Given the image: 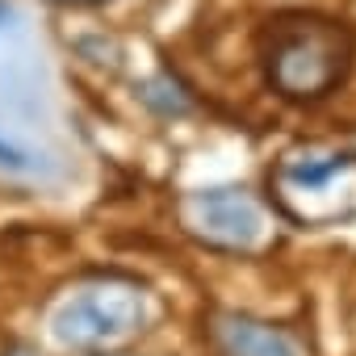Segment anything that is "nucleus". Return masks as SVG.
I'll return each instance as SVG.
<instances>
[{
  "mask_svg": "<svg viewBox=\"0 0 356 356\" xmlns=\"http://www.w3.org/2000/svg\"><path fill=\"white\" fill-rule=\"evenodd\" d=\"M210 339L222 356H310V343L298 331L273 327L235 310H218L210 318Z\"/></svg>",
  "mask_w": 356,
  "mask_h": 356,
  "instance_id": "obj_5",
  "label": "nucleus"
},
{
  "mask_svg": "<svg viewBox=\"0 0 356 356\" xmlns=\"http://www.w3.org/2000/svg\"><path fill=\"white\" fill-rule=\"evenodd\" d=\"M5 356H38V352H34V348H22V343H17V348H9Z\"/></svg>",
  "mask_w": 356,
  "mask_h": 356,
  "instance_id": "obj_7",
  "label": "nucleus"
},
{
  "mask_svg": "<svg viewBox=\"0 0 356 356\" xmlns=\"http://www.w3.org/2000/svg\"><path fill=\"white\" fill-rule=\"evenodd\" d=\"M59 5H101V0H59Z\"/></svg>",
  "mask_w": 356,
  "mask_h": 356,
  "instance_id": "obj_8",
  "label": "nucleus"
},
{
  "mask_svg": "<svg viewBox=\"0 0 356 356\" xmlns=\"http://www.w3.org/2000/svg\"><path fill=\"white\" fill-rule=\"evenodd\" d=\"M348 59H352V38L323 17L277 22L268 34V55H264L273 88L293 101L327 97L343 80Z\"/></svg>",
  "mask_w": 356,
  "mask_h": 356,
  "instance_id": "obj_1",
  "label": "nucleus"
},
{
  "mask_svg": "<svg viewBox=\"0 0 356 356\" xmlns=\"http://www.w3.org/2000/svg\"><path fill=\"white\" fill-rule=\"evenodd\" d=\"M273 193L298 222H331L356 214V155L306 151L289 155L273 172Z\"/></svg>",
  "mask_w": 356,
  "mask_h": 356,
  "instance_id": "obj_3",
  "label": "nucleus"
},
{
  "mask_svg": "<svg viewBox=\"0 0 356 356\" xmlns=\"http://www.w3.org/2000/svg\"><path fill=\"white\" fill-rule=\"evenodd\" d=\"M181 222L193 239L218 248V252H243L256 256L273 248L277 227L264 210V202L248 189H202L181 202Z\"/></svg>",
  "mask_w": 356,
  "mask_h": 356,
  "instance_id": "obj_4",
  "label": "nucleus"
},
{
  "mask_svg": "<svg viewBox=\"0 0 356 356\" xmlns=\"http://www.w3.org/2000/svg\"><path fill=\"white\" fill-rule=\"evenodd\" d=\"M5 17H9V5H5V0H0V26H5Z\"/></svg>",
  "mask_w": 356,
  "mask_h": 356,
  "instance_id": "obj_9",
  "label": "nucleus"
},
{
  "mask_svg": "<svg viewBox=\"0 0 356 356\" xmlns=\"http://www.w3.org/2000/svg\"><path fill=\"white\" fill-rule=\"evenodd\" d=\"M147 323V293L126 277H92L59 298L51 335L67 352H97L130 339Z\"/></svg>",
  "mask_w": 356,
  "mask_h": 356,
  "instance_id": "obj_2",
  "label": "nucleus"
},
{
  "mask_svg": "<svg viewBox=\"0 0 356 356\" xmlns=\"http://www.w3.org/2000/svg\"><path fill=\"white\" fill-rule=\"evenodd\" d=\"M0 168H9V172H30L34 159H30L22 147H13L9 138H0Z\"/></svg>",
  "mask_w": 356,
  "mask_h": 356,
  "instance_id": "obj_6",
  "label": "nucleus"
}]
</instances>
